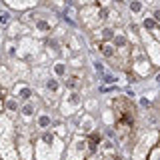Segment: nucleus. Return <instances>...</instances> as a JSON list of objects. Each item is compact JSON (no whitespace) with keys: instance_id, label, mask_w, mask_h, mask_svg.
I'll return each instance as SVG.
<instances>
[{"instance_id":"obj_1","label":"nucleus","mask_w":160,"mask_h":160,"mask_svg":"<svg viewBox=\"0 0 160 160\" xmlns=\"http://www.w3.org/2000/svg\"><path fill=\"white\" fill-rule=\"evenodd\" d=\"M112 108L116 114V120L120 118H136V110H134L132 100H128L126 96H116L112 100Z\"/></svg>"},{"instance_id":"obj_2","label":"nucleus","mask_w":160,"mask_h":160,"mask_svg":"<svg viewBox=\"0 0 160 160\" xmlns=\"http://www.w3.org/2000/svg\"><path fill=\"white\" fill-rule=\"evenodd\" d=\"M90 154L92 152H90L86 136H74L72 146H70V152H68V158L70 160H84V158H88Z\"/></svg>"},{"instance_id":"obj_3","label":"nucleus","mask_w":160,"mask_h":160,"mask_svg":"<svg viewBox=\"0 0 160 160\" xmlns=\"http://www.w3.org/2000/svg\"><path fill=\"white\" fill-rule=\"evenodd\" d=\"M112 46L116 48L118 54H124V56L128 54V50H130V46H128V38H126V34H124L122 30H116V32H114Z\"/></svg>"},{"instance_id":"obj_4","label":"nucleus","mask_w":160,"mask_h":160,"mask_svg":"<svg viewBox=\"0 0 160 160\" xmlns=\"http://www.w3.org/2000/svg\"><path fill=\"white\" fill-rule=\"evenodd\" d=\"M14 96H16L20 102H28V100H32V88L28 86L26 82H16V86H14Z\"/></svg>"},{"instance_id":"obj_5","label":"nucleus","mask_w":160,"mask_h":160,"mask_svg":"<svg viewBox=\"0 0 160 160\" xmlns=\"http://www.w3.org/2000/svg\"><path fill=\"white\" fill-rule=\"evenodd\" d=\"M84 82V72L80 68H74L72 72H68V76H66V86L70 90H76L80 84Z\"/></svg>"},{"instance_id":"obj_6","label":"nucleus","mask_w":160,"mask_h":160,"mask_svg":"<svg viewBox=\"0 0 160 160\" xmlns=\"http://www.w3.org/2000/svg\"><path fill=\"white\" fill-rule=\"evenodd\" d=\"M94 126H96V122H94V118L90 116V114H80V124H78V132L80 134H92L94 132Z\"/></svg>"},{"instance_id":"obj_7","label":"nucleus","mask_w":160,"mask_h":160,"mask_svg":"<svg viewBox=\"0 0 160 160\" xmlns=\"http://www.w3.org/2000/svg\"><path fill=\"white\" fill-rule=\"evenodd\" d=\"M80 106V94L78 92H70L66 98H64V106H62V110H64V114H70L74 108H78Z\"/></svg>"},{"instance_id":"obj_8","label":"nucleus","mask_w":160,"mask_h":160,"mask_svg":"<svg viewBox=\"0 0 160 160\" xmlns=\"http://www.w3.org/2000/svg\"><path fill=\"white\" fill-rule=\"evenodd\" d=\"M20 106H22V102L16 98V96H8L6 102H4V110L10 114V116H14V114L20 112Z\"/></svg>"},{"instance_id":"obj_9","label":"nucleus","mask_w":160,"mask_h":160,"mask_svg":"<svg viewBox=\"0 0 160 160\" xmlns=\"http://www.w3.org/2000/svg\"><path fill=\"white\" fill-rule=\"evenodd\" d=\"M20 116L24 120H30L32 116H36V104L32 102V100H28V102H22V106H20Z\"/></svg>"},{"instance_id":"obj_10","label":"nucleus","mask_w":160,"mask_h":160,"mask_svg":"<svg viewBox=\"0 0 160 160\" xmlns=\"http://www.w3.org/2000/svg\"><path fill=\"white\" fill-rule=\"evenodd\" d=\"M114 32L116 30L114 28H98V30H94V38L100 40V42H108V40H112L114 38Z\"/></svg>"},{"instance_id":"obj_11","label":"nucleus","mask_w":160,"mask_h":160,"mask_svg":"<svg viewBox=\"0 0 160 160\" xmlns=\"http://www.w3.org/2000/svg\"><path fill=\"white\" fill-rule=\"evenodd\" d=\"M98 50H100V54H102L104 58H108V60H114V56L118 54V52H116V48H114L110 42H100Z\"/></svg>"},{"instance_id":"obj_12","label":"nucleus","mask_w":160,"mask_h":160,"mask_svg":"<svg viewBox=\"0 0 160 160\" xmlns=\"http://www.w3.org/2000/svg\"><path fill=\"white\" fill-rule=\"evenodd\" d=\"M142 26L146 28L148 32H152L154 36H156V40H160V30H158V22H156V20H154V18H148V16H146V18L142 20Z\"/></svg>"},{"instance_id":"obj_13","label":"nucleus","mask_w":160,"mask_h":160,"mask_svg":"<svg viewBox=\"0 0 160 160\" xmlns=\"http://www.w3.org/2000/svg\"><path fill=\"white\" fill-rule=\"evenodd\" d=\"M44 88H46V92L52 96V94H58L60 92V82L56 78H48L46 82H44Z\"/></svg>"},{"instance_id":"obj_14","label":"nucleus","mask_w":160,"mask_h":160,"mask_svg":"<svg viewBox=\"0 0 160 160\" xmlns=\"http://www.w3.org/2000/svg\"><path fill=\"white\" fill-rule=\"evenodd\" d=\"M52 124H54V120L52 116H48V114H38L36 116V126L38 128H52Z\"/></svg>"},{"instance_id":"obj_15","label":"nucleus","mask_w":160,"mask_h":160,"mask_svg":"<svg viewBox=\"0 0 160 160\" xmlns=\"http://www.w3.org/2000/svg\"><path fill=\"white\" fill-rule=\"evenodd\" d=\"M46 46H48V52H50V54H58L60 50H62V46H60V38H58V36L48 38Z\"/></svg>"},{"instance_id":"obj_16","label":"nucleus","mask_w":160,"mask_h":160,"mask_svg":"<svg viewBox=\"0 0 160 160\" xmlns=\"http://www.w3.org/2000/svg\"><path fill=\"white\" fill-rule=\"evenodd\" d=\"M54 22H50L48 18H40L36 20V30H40V32H48V30H52Z\"/></svg>"},{"instance_id":"obj_17","label":"nucleus","mask_w":160,"mask_h":160,"mask_svg":"<svg viewBox=\"0 0 160 160\" xmlns=\"http://www.w3.org/2000/svg\"><path fill=\"white\" fill-rule=\"evenodd\" d=\"M54 72H56L58 76H68V72H66V64H64V62H56V64H54Z\"/></svg>"},{"instance_id":"obj_18","label":"nucleus","mask_w":160,"mask_h":160,"mask_svg":"<svg viewBox=\"0 0 160 160\" xmlns=\"http://www.w3.org/2000/svg\"><path fill=\"white\" fill-rule=\"evenodd\" d=\"M52 130L54 134H56V136H66V130H64V124H52Z\"/></svg>"},{"instance_id":"obj_19","label":"nucleus","mask_w":160,"mask_h":160,"mask_svg":"<svg viewBox=\"0 0 160 160\" xmlns=\"http://www.w3.org/2000/svg\"><path fill=\"white\" fill-rule=\"evenodd\" d=\"M130 12H132V14H140V12H142V4H140L138 0H132V2H130Z\"/></svg>"},{"instance_id":"obj_20","label":"nucleus","mask_w":160,"mask_h":160,"mask_svg":"<svg viewBox=\"0 0 160 160\" xmlns=\"http://www.w3.org/2000/svg\"><path fill=\"white\" fill-rule=\"evenodd\" d=\"M6 90H4L2 88V84H0V112H2V110H4V102H6Z\"/></svg>"},{"instance_id":"obj_21","label":"nucleus","mask_w":160,"mask_h":160,"mask_svg":"<svg viewBox=\"0 0 160 160\" xmlns=\"http://www.w3.org/2000/svg\"><path fill=\"white\" fill-rule=\"evenodd\" d=\"M0 24H10V14L8 12L0 14Z\"/></svg>"},{"instance_id":"obj_22","label":"nucleus","mask_w":160,"mask_h":160,"mask_svg":"<svg viewBox=\"0 0 160 160\" xmlns=\"http://www.w3.org/2000/svg\"><path fill=\"white\" fill-rule=\"evenodd\" d=\"M140 104H142V106H146V108H150V106H152V102H150L148 98H140Z\"/></svg>"},{"instance_id":"obj_23","label":"nucleus","mask_w":160,"mask_h":160,"mask_svg":"<svg viewBox=\"0 0 160 160\" xmlns=\"http://www.w3.org/2000/svg\"><path fill=\"white\" fill-rule=\"evenodd\" d=\"M154 20L160 24V10H154Z\"/></svg>"},{"instance_id":"obj_24","label":"nucleus","mask_w":160,"mask_h":160,"mask_svg":"<svg viewBox=\"0 0 160 160\" xmlns=\"http://www.w3.org/2000/svg\"><path fill=\"white\" fill-rule=\"evenodd\" d=\"M104 2H106V0H100V4H104Z\"/></svg>"},{"instance_id":"obj_25","label":"nucleus","mask_w":160,"mask_h":160,"mask_svg":"<svg viewBox=\"0 0 160 160\" xmlns=\"http://www.w3.org/2000/svg\"><path fill=\"white\" fill-rule=\"evenodd\" d=\"M114 2H122V0H114Z\"/></svg>"}]
</instances>
